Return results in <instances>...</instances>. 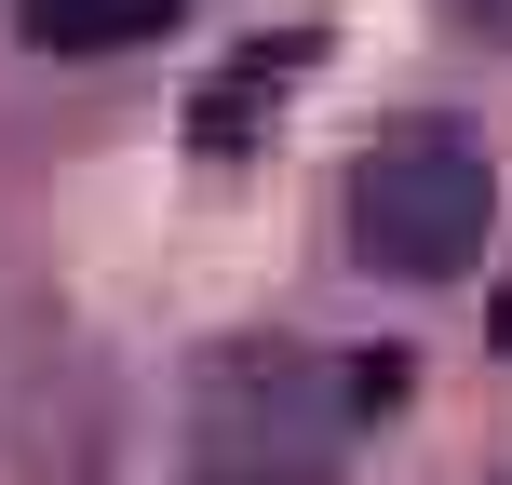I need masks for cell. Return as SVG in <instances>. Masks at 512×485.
<instances>
[{
  "label": "cell",
  "mask_w": 512,
  "mask_h": 485,
  "mask_svg": "<svg viewBox=\"0 0 512 485\" xmlns=\"http://www.w3.org/2000/svg\"><path fill=\"white\" fill-rule=\"evenodd\" d=\"M364 378H324L297 337H230L189 391V485H337Z\"/></svg>",
  "instance_id": "obj_1"
},
{
  "label": "cell",
  "mask_w": 512,
  "mask_h": 485,
  "mask_svg": "<svg viewBox=\"0 0 512 485\" xmlns=\"http://www.w3.org/2000/svg\"><path fill=\"white\" fill-rule=\"evenodd\" d=\"M499 230V162L472 149L459 122H391L378 149L351 162V243L364 270H405V283H459Z\"/></svg>",
  "instance_id": "obj_2"
},
{
  "label": "cell",
  "mask_w": 512,
  "mask_h": 485,
  "mask_svg": "<svg viewBox=\"0 0 512 485\" xmlns=\"http://www.w3.org/2000/svg\"><path fill=\"white\" fill-rule=\"evenodd\" d=\"M310 54H324L310 27H283V41H243L230 68L189 95V149H203V162H243V149H256V122H270V108L310 81Z\"/></svg>",
  "instance_id": "obj_3"
},
{
  "label": "cell",
  "mask_w": 512,
  "mask_h": 485,
  "mask_svg": "<svg viewBox=\"0 0 512 485\" xmlns=\"http://www.w3.org/2000/svg\"><path fill=\"white\" fill-rule=\"evenodd\" d=\"M189 0H14V27H27V54H135V41H162Z\"/></svg>",
  "instance_id": "obj_4"
}]
</instances>
